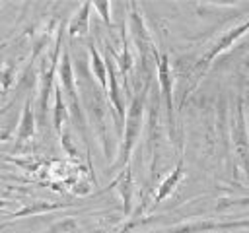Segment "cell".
Returning a JSON list of instances; mask_svg holds the SVG:
<instances>
[{
  "instance_id": "5",
  "label": "cell",
  "mask_w": 249,
  "mask_h": 233,
  "mask_svg": "<svg viewBox=\"0 0 249 233\" xmlns=\"http://www.w3.org/2000/svg\"><path fill=\"white\" fill-rule=\"evenodd\" d=\"M247 29H249V21L247 19H243L241 21V25H237V27H231V29H228L224 35H220V39H216L210 47H208V50L198 58V62L195 64V83H193V87L198 83V80L204 76V72L212 66V62H214V58L218 56V54H222V52H226L230 47H233L235 45V41L237 39H241L245 33H247Z\"/></svg>"
},
{
  "instance_id": "3",
  "label": "cell",
  "mask_w": 249,
  "mask_h": 233,
  "mask_svg": "<svg viewBox=\"0 0 249 233\" xmlns=\"http://www.w3.org/2000/svg\"><path fill=\"white\" fill-rule=\"evenodd\" d=\"M56 76H58L56 85L60 87L62 97L68 99V107H66V111L72 115L74 120L80 122V128H84L86 120H84L82 103H80V97H78V85H76L74 68H72V58H70V52H68V50H64V52H62V58H58Z\"/></svg>"
},
{
  "instance_id": "10",
  "label": "cell",
  "mask_w": 249,
  "mask_h": 233,
  "mask_svg": "<svg viewBox=\"0 0 249 233\" xmlns=\"http://www.w3.org/2000/svg\"><path fill=\"white\" fill-rule=\"evenodd\" d=\"M233 221H195V223H183L177 227H169L163 231H156V233H206V231H214V229H230L233 227Z\"/></svg>"
},
{
  "instance_id": "1",
  "label": "cell",
  "mask_w": 249,
  "mask_h": 233,
  "mask_svg": "<svg viewBox=\"0 0 249 233\" xmlns=\"http://www.w3.org/2000/svg\"><path fill=\"white\" fill-rule=\"evenodd\" d=\"M148 91H150V80L144 82V85L132 95L128 109L124 113V134H123V144H121V151L119 157L115 161L113 167H124L128 165V159L140 140V132H142V122H144V107H146V99H148Z\"/></svg>"
},
{
  "instance_id": "15",
  "label": "cell",
  "mask_w": 249,
  "mask_h": 233,
  "mask_svg": "<svg viewBox=\"0 0 249 233\" xmlns=\"http://www.w3.org/2000/svg\"><path fill=\"white\" fill-rule=\"evenodd\" d=\"M14 76H16V70H14L12 64H2L0 66V91H6L12 85Z\"/></svg>"
},
{
  "instance_id": "16",
  "label": "cell",
  "mask_w": 249,
  "mask_h": 233,
  "mask_svg": "<svg viewBox=\"0 0 249 233\" xmlns=\"http://www.w3.org/2000/svg\"><path fill=\"white\" fill-rule=\"evenodd\" d=\"M91 10L99 12L101 14V19L111 27L113 21H111V4L109 2H99V4H91Z\"/></svg>"
},
{
  "instance_id": "7",
  "label": "cell",
  "mask_w": 249,
  "mask_h": 233,
  "mask_svg": "<svg viewBox=\"0 0 249 233\" xmlns=\"http://www.w3.org/2000/svg\"><path fill=\"white\" fill-rule=\"evenodd\" d=\"M111 186L119 192V196L123 200L124 216H130V212H132V196H134V181H132V169H130V165H124L121 169V173L111 183Z\"/></svg>"
},
{
  "instance_id": "6",
  "label": "cell",
  "mask_w": 249,
  "mask_h": 233,
  "mask_svg": "<svg viewBox=\"0 0 249 233\" xmlns=\"http://www.w3.org/2000/svg\"><path fill=\"white\" fill-rule=\"evenodd\" d=\"M158 82H160V91L163 97L165 105V115H167V132L169 138H175V107H173V72H171V62L169 54L161 52L158 54Z\"/></svg>"
},
{
  "instance_id": "13",
  "label": "cell",
  "mask_w": 249,
  "mask_h": 233,
  "mask_svg": "<svg viewBox=\"0 0 249 233\" xmlns=\"http://www.w3.org/2000/svg\"><path fill=\"white\" fill-rule=\"evenodd\" d=\"M88 54H89V68H91L95 80L99 82V85L103 87V91H107V70H105V60H103L101 52L95 49L93 43L88 45Z\"/></svg>"
},
{
  "instance_id": "14",
  "label": "cell",
  "mask_w": 249,
  "mask_h": 233,
  "mask_svg": "<svg viewBox=\"0 0 249 233\" xmlns=\"http://www.w3.org/2000/svg\"><path fill=\"white\" fill-rule=\"evenodd\" d=\"M53 93H54V111H53V116H54V130L56 134L60 136L64 124H68V111H66V103H64V97H62V91L60 87L54 83L53 87Z\"/></svg>"
},
{
  "instance_id": "17",
  "label": "cell",
  "mask_w": 249,
  "mask_h": 233,
  "mask_svg": "<svg viewBox=\"0 0 249 233\" xmlns=\"http://www.w3.org/2000/svg\"><path fill=\"white\" fill-rule=\"evenodd\" d=\"M8 206V202H4V200H0V208H6Z\"/></svg>"
},
{
  "instance_id": "4",
  "label": "cell",
  "mask_w": 249,
  "mask_h": 233,
  "mask_svg": "<svg viewBox=\"0 0 249 233\" xmlns=\"http://www.w3.org/2000/svg\"><path fill=\"white\" fill-rule=\"evenodd\" d=\"M128 6V10H130V14H128V33H130V41H132V45L136 47V50H138V54L144 58V60H148L150 56L154 58V62L158 60V49H156V43H154V39H152V33L148 31V27H146V21H144V17H142V12H140V6L136 4V2H128L126 4Z\"/></svg>"
},
{
  "instance_id": "11",
  "label": "cell",
  "mask_w": 249,
  "mask_h": 233,
  "mask_svg": "<svg viewBox=\"0 0 249 233\" xmlns=\"http://www.w3.org/2000/svg\"><path fill=\"white\" fill-rule=\"evenodd\" d=\"M35 111L31 107V99H25L23 103V109H21V118H19V124H18V130H16V138L19 142H25L29 138H33L35 134Z\"/></svg>"
},
{
  "instance_id": "2",
  "label": "cell",
  "mask_w": 249,
  "mask_h": 233,
  "mask_svg": "<svg viewBox=\"0 0 249 233\" xmlns=\"http://www.w3.org/2000/svg\"><path fill=\"white\" fill-rule=\"evenodd\" d=\"M62 33H64V25L60 23L54 35V43L51 47L49 52L43 54L41 66H39V78H37V120L39 124H45L47 120V109H49V99L54 87V78H56V66H58V58H60V45H62Z\"/></svg>"
},
{
  "instance_id": "8",
  "label": "cell",
  "mask_w": 249,
  "mask_h": 233,
  "mask_svg": "<svg viewBox=\"0 0 249 233\" xmlns=\"http://www.w3.org/2000/svg\"><path fill=\"white\" fill-rule=\"evenodd\" d=\"M89 14H91V2H84L74 16L70 17L66 31L70 37H88L89 33Z\"/></svg>"
},
{
  "instance_id": "9",
  "label": "cell",
  "mask_w": 249,
  "mask_h": 233,
  "mask_svg": "<svg viewBox=\"0 0 249 233\" xmlns=\"http://www.w3.org/2000/svg\"><path fill=\"white\" fill-rule=\"evenodd\" d=\"M183 177H185V167H183V157H179V161H177V165L173 167V171L161 181V184L158 186V192L154 194V202L158 204V202H161V200H165L177 186H179V183L183 181Z\"/></svg>"
},
{
  "instance_id": "12",
  "label": "cell",
  "mask_w": 249,
  "mask_h": 233,
  "mask_svg": "<svg viewBox=\"0 0 249 233\" xmlns=\"http://www.w3.org/2000/svg\"><path fill=\"white\" fill-rule=\"evenodd\" d=\"M68 204L60 202V204H54V202H45V200H37V202H31V204H25L21 210L6 216L10 219H18V217H25V216H39V214H45V212H54V210H60V208H66Z\"/></svg>"
},
{
  "instance_id": "18",
  "label": "cell",
  "mask_w": 249,
  "mask_h": 233,
  "mask_svg": "<svg viewBox=\"0 0 249 233\" xmlns=\"http://www.w3.org/2000/svg\"><path fill=\"white\" fill-rule=\"evenodd\" d=\"M0 93H2V91H0Z\"/></svg>"
}]
</instances>
